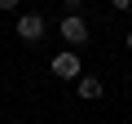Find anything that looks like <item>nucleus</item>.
<instances>
[{
	"instance_id": "1",
	"label": "nucleus",
	"mask_w": 132,
	"mask_h": 124,
	"mask_svg": "<svg viewBox=\"0 0 132 124\" xmlns=\"http://www.w3.org/2000/svg\"><path fill=\"white\" fill-rule=\"evenodd\" d=\"M48 71H53L57 80H75V75L84 71V58L75 53V44H66L62 53H53V58H48Z\"/></svg>"
},
{
	"instance_id": "2",
	"label": "nucleus",
	"mask_w": 132,
	"mask_h": 124,
	"mask_svg": "<svg viewBox=\"0 0 132 124\" xmlns=\"http://www.w3.org/2000/svg\"><path fill=\"white\" fill-rule=\"evenodd\" d=\"M57 36H62L66 44H75V49H79V44H88V22H84L79 13H66V18L57 22Z\"/></svg>"
},
{
	"instance_id": "3",
	"label": "nucleus",
	"mask_w": 132,
	"mask_h": 124,
	"mask_svg": "<svg viewBox=\"0 0 132 124\" xmlns=\"http://www.w3.org/2000/svg\"><path fill=\"white\" fill-rule=\"evenodd\" d=\"M13 31H18V40H27V44H40V40H44V31H48V22H44L40 13H22V18L13 22Z\"/></svg>"
},
{
	"instance_id": "4",
	"label": "nucleus",
	"mask_w": 132,
	"mask_h": 124,
	"mask_svg": "<svg viewBox=\"0 0 132 124\" xmlns=\"http://www.w3.org/2000/svg\"><path fill=\"white\" fill-rule=\"evenodd\" d=\"M75 98H84V102H97V98H101V80L79 71V75H75Z\"/></svg>"
},
{
	"instance_id": "5",
	"label": "nucleus",
	"mask_w": 132,
	"mask_h": 124,
	"mask_svg": "<svg viewBox=\"0 0 132 124\" xmlns=\"http://www.w3.org/2000/svg\"><path fill=\"white\" fill-rule=\"evenodd\" d=\"M18 5H22V0H0V13H13Z\"/></svg>"
},
{
	"instance_id": "6",
	"label": "nucleus",
	"mask_w": 132,
	"mask_h": 124,
	"mask_svg": "<svg viewBox=\"0 0 132 124\" xmlns=\"http://www.w3.org/2000/svg\"><path fill=\"white\" fill-rule=\"evenodd\" d=\"M84 9V0H66V13H79Z\"/></svg>"
},
{
	"instance_id": "7",
	"label": "nucleus",
	"mask_w": 132,
	"mask_h": 124,
	"mask_svg": "<svg viewBox=\"0 0 132 124\" xmlns=\"http://www.w3.org/2000/svg\"><path fill=\"white\" fill-rule=\"evenodd\" d=\"M110 9H119V13H123V9H132V0H110Z\"/></svg>"
},
{
	"instance_id": "8",
	"label": "nucleus",
	"mask_w": 132,
	"mask_h": 124,
	"mask_svg": "<svg viewBox=\"0 0 132 124\" xmlns=\"http://www.w3.org/2000/svg\"><path fill=\"white\" fill-rule=\"evenodd\" d=\"M123 44H128V49H132V31H128V40H123Z\"/></svg>"
}]
</instances>
